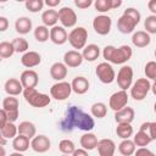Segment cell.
Returning a JSON list of instances; mask_svg holds the SVG:
<instances>
[{
	"label": "cell",
	"instance_id": "cell-1",
	"mask_svg": "<svg viewBox=\"0 0 156 156\" xmlns=\"http://www.w3.org/2000/svg\"><path fill=\"white\" fill-rule=\"evenodd\" d=\"M94 127V118L78 106H69L60 122V129L63 132H71L76 128L84 132H90Z\"/></svg>",
	"mask_w": 156,
	"mask_h": 156
},
{
	"label": "cell",
	"instance_id": "cell-2",
	"mask_svg": "<svg viewBox=\"0 0 156 156\" xmlns=\"http://www.w3.org/2000/svg\"><path fill=\"white\" fill-rule=\"evenodd\" d=\"M133 55L132 48L129 45H121L116 48L113 45H106L102 50V56L106 62H111L115 65H123L130 60Z\"/></svg>",
	"mask_w": 156,
	"mask_h": 156
},
{
	"label": "cell",
	"instance_id": "cell-3",
	"mask_svg": "<svg viewBox=\"0 0 156 156\" xmlns=\"http://www.w3.org/2000/svg\"><path fill=\"white\" fill-rule=\"evenodd\" d=\"M24 100L33 107H45L51 102V98L44 93H39L35 88H27L23 90Z\"/></svg>",
	"mask_w": 156,
	"mask_h": 156
},
{
	"label": "cell",
	"instance_id": "cell-4",
	"mask_svg": "<svg viewBox=\"0 0 156 156\" xmlns=\"http://www.w3.org/2000/svg\"><path fill=\"white\" fill-rule=\"evenodd\" d=\"M151 90V83L147 78L136 79L130 88V96L135 101H141L146 98L147 93Z\"/></svg>",
	"mask_w": 156,
	"mask_h": 156
},
{
	"label": "cell",
	"instance_id": "cell-5",
	"mask_svg": "<svg viewBox=\"0 0 156 156\" xmlns=\"http://www.w3.org/2000/svg\"><path fill=\"white\" fill-rule=\"evenodd\" d=\"M88 30L84 27H76L68 34V41L73 49H84L87 46Z\"/></svg>",
	"mask_w": 156,
	"mask_h": 156
},
{
	"label": "cell",
	"instance_id": "cell-6",
	"mask_svg": "<svg viewBox=\"0 0 156 156\" xmlns=\"http://www.w3.org/2000/svg\"><path fill=\"white\" fill-rule=\"evenodd\" d=\"M72 85L68 82H57L54 85H51L50 88V95L52 99L57 100V101H63L67 98H69L71 93H72Z\"/></svg>",
	"mask_w": 156,
	"mask_h": 156
},
{
	"label": "cell",
	"instance_id": "cell-7",
	"mask_svg": "<svg viewBox=\"0 0 156 156\" xmlns=\"http://www.w3.org/2000/svg\"><path fill=\"white\" fill-rule=\"evenodd\" d=\"M95 73L99 78V80L104 84H111L116 79V73L113 67L108 62H101L96 66Z\"/></svg>",
	"mask_w": 156,
	"mask_h": 156
},
{
	"label": "cell",
	"instance_id": "cell-8",
	"mask_svg": "<svg viewBox=\"0 0 156 156\" xmlns=\"http://www.w3.org/2000/svg\"><path fill=\"white\" fill-rule=\"evenodd\" d=\"M117 84L121 90H126L132 88L133 85V68L130 66H122L117 73Z\"/></svg>",
	"mask_w": 156,
	"mask_h": 156
},
{
	"label": "cell",
	"instance_id": "cell-9",
	"mask_svg": "<svg viewBox=\"0 0 156 156\" xmlns=\"http://www.w3.org/2000/svg\"><path fill=\"white\" fill-rule=\"evenodd\" d=\"M112 20L107 15H99L93 20V28L99 35H107L111 30Z\"/></svg>",
	"mask_w": 156,
	"mask_h": 156
},
{
	"label": "cell",
	"instance_id": "cell-10",
	"mask_svg": "<svg viewBox=\"0 0 156 156\" xmlns=\"http://www.w3.org/2000/svg\"><path fill=\"white\" fill-rule=\"evenodd\" d=\"M18 100L15 96H6L2 100V110L6 111L9 122H15L18 118Z\"/></svg>",
	"mask_w": 156,
	"mask_h": 156
},
{
	"label": "cell",
	"instance_id": "cell-11",
	"mask_svg": "<svg viewBox=\"0 0 156 156\" xmlns=\"http://www.w3.org/2000/svg\"><path fill=\"white\" fill-rule=\"evenodd\" d=\"M128 94L126 90H119V91H116L113 93L110 99H108V106L111 110H113L115 112L124 108L128 104Z\"/></svg>",
	"mask_w": 156,
	"mask_h": 156
},
{
	"label": "cell",
	"instance_id": "cell-12",
	"mask_svg": "<svg viewBox=\"0 0 156 156\" xmlns=\"http://www.w3.org/2000/svg\"><path fill=\"white\" fill-rule=\"evenodd\" d=\"M58 21L61 22L62 27L65 28H72L77 23V15L74 10H72L68 6H63L58 10Z\"/></svg>",
	"mask_w": 156,
	"mask_h": 156
},
{
	"label": "cell",
	"instance_id": "cell-13",
	"mask_svg": "<svg viewBox=\"0 0 156 156\" xmlns=\"http://www.w3.org/2000/svg\"><path fill=\"white\" fill-rule=\"evenodd\" d=\"M30 147H32L33 151H35L38 154H44V152H46V151L50 150V147H51V140L49 139V136H46L44 134L35 135L30 140Z\"/></svg>",
	"mask_w": 156,
	"mask_h": 156
},
{
	"label": "cell",
	"instance_id": "cell-14",
	"mask_svg": "<svg viewBox=\"0 0 156 156\" xmlns=\"http://www.w3.org/2000/svg\"><path fill=\"white\" fill-rule=\"evenodd\" d=\"M136 24H139V23L136 21H134L132 17H129L128 15H126V13H123L117 21V28L123 34L133 33V30L136 27Z\"/></svg>",
	"mask_w": 156,
	"mask_h": 156
},
{
	"label": "cell",
	"instance_id": "cell-15",
	"mask_svg": "<svg viewBox=\"0 0 156 156\" xmlns=\"http://www.w3.org/2000/svg\"><path fill=\"white\" fill-rule=\"evenodd\" d=\"M83 60H84L83 55L78 50H68L63 55V63L71 68H76L78 66H80Z\"/></svg>",
	"mask_w": 156,
	"mask_h": 156
},
{
	"label": "cell",
	"instance_id": "cell-16",
	"mask_svg": "<svg viewBox=\"0 0 156 156\" xmlns=\"http://www.w3.org/2000/svg\"><path fill=\"white\" fill-rule=\"evenodd\" d=\"M20 80H21V83H22L24 89H27V88H35L38 85V82H39V76L33 69H26V71H23L21 73Z\"/></svg>",
	"mask_w": 156,
	"mask_h": 156
},
{
	"label": "cell",
	"instance_id": "cell-17",
	"mask_svg": "<svg viewBox=\"0 0 156 156\" xmlns=\"http://www.w3.org/2000/svg\"><path fill=\"white\" fill-rule=\"evenodd\" d=\"M50 40L56 45H63L68 40V34L62 26H55L50 29Z\"/></svg>",
	"mask_w": 156,
	"mask_h": 156
},
{
	"label": "cell",
	"instance_id": "cell-18",
	"mask_svg": "<svg viewBox=\"0 0 156 156\" xmlns=\"http://www.w3.org/2000/svg\"><path fill=\"white\" fill-rule=\"evenodd\" d=\"M98 152L99 156H113L116 151V144L112 139H100L98 143Z\"/></svg>",
	"mask_w": 156,
	"mask_h": 156
},
{
	"label": "cell",
	"instance_id": "cell-19",
	"mask_svg": "<svg viewBox=\"0 0 156 156\" xmlns=\"http://www.w3.org/2000/svg\"><path fill=\"white\" fill-rule=\"evenodd\" d=\"M4 89L9 96H17L20 94H23V90H24L21 80H18L16 78H9L5 82Z\"/></svg>",
	"mask_w": 156,
	"mask_h": 156
},
{
	"label": "cell",
	"instance_id": "cell-20",
	"mask_svg": "<svg viewBox=\"0 0 156 156\" xmlns=\"http://www.w3.org/2000/svg\"><path fill=\"white\" fill-rule=\"evenodd\" d=\"M41 62V56L37 51H27L21 57V63L27 68H33Z\"/></svg>",
	"mask_w": 156,
	"mask_h": 156
},
{
	"label": "cell",
	"instance_id": "cell-21",
	"mask_svg": "<svg viewBox=\"0 0 156 156\" xmlns=\"http://www.w3.org/2000/svg\"><path fill=\"white\" fill-rule=\"evenodd\" d=\"M67 66L63 62H55L50 67V76L57 82H62L67 76Z\"/></svg>",
	"mask_w": 156,
	"mask_h": 156
},
{
	"label": "cell",
	"instance_id": "cell-22",
	"mask_svg": "<svg viewBox=\"0 0 156 156\" xmlns=\"http://www.w3.org/2000/svg\"><path fill=\"white\" fill-rule=\"evenodd\" d=\"M71 85H72V90H73L76 94L82 95V94H85V93L89 90V85H90V84H89V80H88L85 77H83V76H77V77L73 78Z\"/></svg>",
	"mask_w": 156,
	"mask_h": 156
},
{
	"label": "cell",
	"instance_id": "cell-23",
	"mask_svg": "<svg viewBox=\"0 0 156 156\" xmlns=\"http://www.w3.org/2000/svg\"><path fill=\"white\" fill-rule=\"evenodd\" d=\"M135 112L132 107L126 106L124 108L115 112V121L117 123H132V121L134 119Z\"/></svg>",
	"mask_w": 156,
	"mask_h": 156
},
{
	"label": "cell",
	"instance_id": "cell-24",
	"mask_svg": "<svg viewBox=\"0 0 156 156\" xmlns=\"http://www.w3.org/2000/svg\"><path fill=\"white\" fill-rule=\"evenodd\" d=\"M150 41H151L150 34L146 33L145 30H136L132 35V43L136 48H145L150 44Z\"/></svg>",
	"mask_w": 156,
	"mask_h": 156
},
{
	"label": "cell",
	"instance_id": "cell-25",
	"mask_svg": "<svg viewBox=\"0 0 156 156\" xmlns=\"http://www.w3.org/2000/svg\"><path fill=\"white\" fill-rule=\"evenodd\" d=\"M79 143H80V146H82L83 149H85L87 151H90V150H94V149L98 147L99 140H98V136H96L95 134L87 132L85 134H83V135L80 136Z\"/></svg>",
	"mask_w": 156,
	"mask_h": 156
},
{
	"label": "cell",
	"instance_id": "cell-26",
	"mask_svg": "<svg viewBox=\"0 0 156 156\" xmlns=\"http://www.w3.org/2000/svg\"><path fill=\"white\" fill-rule=\"evenodd\" d=\"M41 21H43V24L46 27H51V28L55 27L58 21V11H56L54 9L45 10L41 13Z\"/></svg>",
	"mask_w": 156,
	"mask_h": 156
},
{
	"label": "cell",
	"instance_id": "cell-27",
	"mask_svg": "<svg viewBox=\"0 0 156 156\" xmlns=\"http://www.w3.org/2000/svg\"><path fill=\"white\" fill-rule=\"evenodd\" d=\"M32 21L30 18L26 17V16H22V17H18L15 22V30L20 34H27L32 30Z\"/></svg>",
	"mask_w": 156,
	"mask_h": 156
},
{
	"label": "cell",
	"instance_id": "cell-28",
	"mask_svg": "<svg viewBox=\"0 0 156 156\" xmlns=\"http://www.w3.org/2000/svg\"><path fill=\"white\" fill-rule=\"evenodd\" d=\"M82 55H83L84 60H87L89 62H93V61H95L100 56V48L96 44H88L83 49Z\"/></svg>",
	"mask_w": 156,
	"mask_h": 156
},
{
	"label": "cell",
	"instance_id": "cell-29",
	"mask_svg": "<svg viewBox=\"0 0 156 156\" xmlns=\"http://www.w3.org/2000/svg\"><path fill=\"white\" fill-rule=\"evenodd\" d=\"M37 128L35 126L29 121H23L18 124V134L27 136L28 139H33L35 136Z\"/></svg>",
	"mask_w": 156,
	"mask_h": 156
},
{
	"label": "cell",
	"instance_id": "cell-30",
	"mask_svg": "<svg viewBox=\"0 0 156 156\" xmlns=\"http://www.w3.org/2000/svg\"><path fill=\"white\" fill-rule=\"evenodd\" d=\"M29 146H30V139L21 134H18L12 141V147L17 152H24L29 149Z\"/></svg>",
	"mask_w": 156,
	"mask_h": 156
},
{
	"label": "cell",
	"instance_id": "cell-31",
	"mask_svg": "<svg viewBox=\"0 0 156 156\" xmlns=\"http://www.w3.org/2000/svg\"><path fill=\"white\" fill-rule=\"evenodd\" d=\"M135 150H136V145L130 139H124L118 145V151L123 156H132V155H134Z\"/></svg>",
	"mask_w": 156,
	"mask_h": 156
},
{
	"label": "cell",
	"instance_id": "cell-32",
	"mask_svg": "<svg viewBox=\"0 0 156 156\" xmlns=\"http://www.w3.org/2000/svg\"><path fill=\"white\" fill-rule=\"evenodd\" d=\"M1 136L6 139H15L18 134V126H16L13 122H7L2 128H0Z\"/></svg>",
	"mask_w": 156,
	"mask_h": 156
},
{
	"label": "cell",
	"instance_id": "cell-33",
	"mask_svg": "<svg viewBox=\"0 0 156 156\" xmlns=\"http://www.w3.org/2000/svg\"><path fill=\"white\" fill-rule=\"evenodd\" d=\"M116 134L121 139H129L133 135V127L130 123H117Z\"/></svg>",
	"mask_w": 156,
	"mask_h": 156
},
{
	"label": "cell",
	"instance_id": "cell-34",
	"mask_svg": "<svg viewBox=\"0 0 156 156\" xmlns=\"http://www.w3.org/2000/svg\"><path fill=\"white\" fill-rule=\"evenodd\" d=\"M34 38L39 43H45L50 38V30L46 26H37L34 29Z\"/></svg>",
	"mask_w": 156,
	"mask_h": 156
},
{
	"label": "cell",
	"instance_id": "cell-35",
	"mask_svg": "<svg viewBox=\"0 0 156 156\" xmlns=\"http://www.w3.org/2000/svg\"><path fill=\"white\" fill-rule=\"evenodd\" d=\"M133 141H134V144H135L136 146H139V147H145V146H147L152 140H151L149 133L143 132V130L139 129V132L134 135Z\"/></svg>",
	"mask_w": 156,
	"mask_h": 156
},
{
	"label": "cell",
	"instance_id": "cell-36",
	"mask_svg": "<svg viewBox=\"0 0 156 156\" xmlns=\"http://www.w3.org/2000/svg\"><path fill=\"white\" fill-rule=\"evenodd\" d=\"M90 113H91L93 117L104 118L107 113V106L104 102H95L90 107Z\"/></svg>",
	"mask_w": 156,
	"mask_h": 156
},
{
	"label": "cell",
	"instance_id": "cell-37",
	"mask_svg": "<svg viewBox=\"0 0 156 156\" xmlns=\"http://www.w3.org/2000/svg\"><path fill=\"white\" fill-rule=\"evenodd\" d=\"M58 150L63 154V155H72L76 151V146L74 143L69 139H62L58 144Z\"/></svg>",
	"mask_w": 156,
	"mask_h": 156
},
{
	"label": "cell",
	"instance_id": "cell-38",
	"mask_svg": "<svg viewBox=\"0 0 156 156\" xmlns=\"http://www.w3.org/2000/svg\"><path fill=\"white\" fill-rule=\"evenodd\" d=\"M15 54V48L10 41H1L0 43V57L9 58Z\"/></svg>",
	"mask_w": 156,
	"mask_h": 156
},
{
	"label": "cell",
	"instance_id": "cell-39",
	"mask_svg": "<svg viewBox=\"0 0 156 156\" xmlns=\"http://www.w3.org/2000/svg\"><path fill=\"white\" fill-rule=\"evenodd\" d=\"M12 45H13V48H15V52H27V50H28V48H29V44H28V41L24 39V38H22V37H18V38H15L12 41Z\"/></svg>",
	"mask_w": 156,
	"mask_h": 156
},
{
	"label": "cell",
	"instance_id": "cell-40",
	"mask_svg": "<svg viewBox=\"0 0 156 156\" xmlns=\"http://www.w3.org/2000/svg\"><path fill=\"white\" fill-rule=\"evenodd\" d=\"M144 28L146 29L145 32L149 34H156V16L150 15L145 18L144 21Z\"/></svg>",
	"mask_w": 156,
	"mask_h": 156
},
{
	"label": "cell",
	"instance_id": "cell-41",
	"mask_svg": "<svg viewBox=\"0 0 156 156\" xmlns=\"http://www.w3.org/2000/svg\"><path fill=\"white\" fill-rule=\"evenodd\" d=\"M144 73L149 80L156 82V61H149L144 67Z\"/></svg>",
	"mask_w": 156,
	"mask_h": 156
},
{
	"label": "cell",
	"instance_id": "cell-42",
	"mask_svg": "<svg viewBox=\"0 0 156 156\" xmlns=\"http://www.w3.org/2000/svg\"><path fill=\"white\" fill-rule=\"evenodd\" d=\"M26 9L30 12H39L40 10H43L45 2L43 0H27L24 2Z\"/></svg>",
	"mask_w": 156,
	"mask_h": 156
},
{
	"label": "cell",
	"instance_id": "cell-43",
	"mask_svg": "<svg viewBox=\"0 0 156 156\" xmlns=\"http://www.w3.org/2000/svg\"><path fill=\"white\" fill-rule=\"evenodd\" d=\"M94 7L96 11L101 12V13H105L107 11L111 10V6H110V0H96L94 2Z\"/></svg>",
	"mask_w": 156,
	"mask_h": 156
},
{
	"label": "cell",
	"instance_id": "cell-44",
	"mask_svg": "<svg viewBox=\"0 0 156 156\" xmlns=\"http://www.w3.org/2000/svg\"><path fill=\"white\" fill-rule=\"evenodd\" d=\"M123 13L128 15L129 17H132V18H133L134 21H136L138 23H139L140 20H141V15H140V12H139L136 9H134V7H128V9H126Z\"/></svg>",
	"mask_w": 156,
	"mask_h": 156
},
{
	"label": "cell",
	"instance_id": "cell-45",
	"mask_svg": "<svg viewBox=\"0 0 156 156\" xmlns=\"http://www.w3.org/2000/svg\"><path fill=\"white\" fill-rule=\"evenodd\" d=\"M134 156H156L151 150H149L147 147H139L135 150Z\"/></svg>",
	"mask_w": 156,
	"mask_h": 156
},
{
	"label": "cell",
	"instance_id": "cell-46",
	"mask_svg": "<svg viewBox=\"0 0 156 156\" xmlns=\"http://www.w3.org/2000/svg\"><path fill=\"white\" fill-rule=\"evenodd\" d=\"M94 2L91 0H74V5L78 7V9H82V10H85L88 9L89 6H91Z\"/></svg>",
	"mask_w": 156,
	"mask_h": 156
},
{
	"label": "cell",
	"instance_id": "cell-47",
	"mask_svg": "<svg viewBox=\"0 0 156 156\" xmlns=\"http://www.w3.org/2000/svg\"><path fill=\"white\" fill-rule=\"evenodd\" d=\"M151 140H156V122H150L149 123V130H147Z\"/></svg>",
	"mask_w": 156,
	"mask_h": 156
},
{
	"label": "cell",
	"instance_id": "cell-48",
	"mask_svg": "<svg viewBox=\"0 0 156 156\" xmlns=\"http://www.w3.org/2000/svg\"><path fill=\"white\" fill-rule=\"evenodd\" d=\"M7 122H9L7 113H6V111H5V110H2V108H1V111H0V128H2Z\"/></svg>",
	"mask_w": 156,
	"mask_h": 156
},
{
	"label": "cell",
	"instance_id": "cell-49",
	"mask_svg": "<svg viewBox=\"0 0 156 156\" xmlns=\"http://www.w3.org/2000/svg\"><path fill=\"white\" fill-rule=\"evenodd\" d=\"M9 27V21L6 17L0 16V32H5Z\"/></svg>",
	"mask_w": 156,
	"mask_h": 156
},
{
	"label": "cell",
	"instance_id": "cell-50",
	"mask_svg": "<svg viewBox=\"0 0 156 156\" xmlns=\"http://www.w3.org/2000/svg\"><path fill=\"white\" fill-rule=\"evenodd\" d=\"M72 156H89V154L85 149L80 147V149H76V151L72 154Z\"/></svg>",
	"mask_w": 156,
	"mask_h": 156
},
{
	"label": "cell",
	"instance_id": "cell-51",
	"mask_svg": "<svg viewBox=\"0 0 156 156\" xmlns=\"http://www.w3.org/2000/svg\"><path fill=\"white\" fill-rule=\"evenodd\" d=\"M147 9L152 12V15L156 16V0H150L147 2Z\"/></svg>",
	"mask_w": 156,
	"mask_h": 156
},
{
	"label": "cell",
	"instance_id": "cell-52",
	"mask_svg": "<svg viewBox=\"0 0 156 156\" xmlns=\"http://www.w3.org/2000/svg\"><path fill=\"white\" fill-rule=\"evenodd\" d=\"M60 0H46L45 1V5H48L50 9H52V7H55V6H58L60 5Z\"/></svg>",
	"mask_w": 156,
	"mask_h": 156
},
{
	"label": "cell",
	"instance_id": "cell-53",
	"mask_svg": "<svg viewBox=\"0 0 156 156\" xmlns=\"http://www.w3.org/2000/svg\"><path fill=\"white\" fill-rule=\"evenodd\" d=\"M122 5V0H110V6H111V10H115L117 7H119Z\"/></svg>",
	"mask_w": 156,
	"mask_h": 156
},
{
	"label": "cell",
	"instance_id": "cell-54",
	"mask_svg": "<svg viewBox=\"0 0 156 156\" xmlns=\"http://www.w3.org/2000/svg\"><path fill=\"white\" fill-rule=\"evenodd\" d=\"M151 91H152V94L156 96V82H154V83L151 84Z\"/></svg>",
	"mask_w": 156,
	"mask_h": 156
},
{
	"label": "cell",
	"instance_id": "cell-55",
	"mask_svg": "<svg viewBox=\"0 0 156 156\" xmlns=\"http://www.w3.org/2000/svg\"><path fill=\"white\" fill-rule=\"evenodd\" d=\"M9 156H23V154H22V152H17V151H15V152L10 154Z\"/></svg>",
	"mask_w": 156,
	"mask_h": 156
},
{
	"label": "cell",
	"instance_id": "cell-56",
	"mask_svg": "<svg viewBox=\"0 0 156 156\" xmlns=\"http://www.w3.org/2000/svg\"><path fill=\"white\" fill-rule=\"evenodd\" d=\"M154 111H155V113H156V102L154 104Z\"/></svg>",
	"mask_w": 156,
	"mask_h": 156
},
{
	"label": "cell",
	"instance_id": "cell-57",
	"mask_svg": "<svg viewBox=\"0 0 156 156\" xmlns=\"http://www.w3.org/2000/svg\"><path fill=\"white\" fill-rule=\"evenodd\" d=\"M61 156H69V155H63V154H62V155H61Z\"/></svg>",
	"mask_w": 156,
	"mask_h": 156
},
{
	"label": "cell",
	"instance_id": "cell-58",
	"mask_svg": "<svg viewBox=\"0 0 156 156\" xmlns=\"http://www.w3.org/2000/svg\"><path fill=\"white\" fill-rule=\"evenodd\" d=\"M155 57H156V50H155Z\"/></svg>",
	"mask_w": 156,
	"mask_h": 156
}]
</instances>
